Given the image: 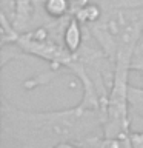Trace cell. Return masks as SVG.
<instances>
[{"instance_id":"obj_1","label":"cell","mask_w":143,"mask_h":148,"mask_svg":"<svg viewBox=\"0 0 143 148\" xmlns=\"http://www.w3.org/2000/svg\"><path fill=\"white\" fill-rule=\"evenodd\" d=\"M105 111L86 103L68 110L29 111L2 100V148H52L65 142L82 145L103 136Z\"/></svg>"},{"instance_id":"obj_2","label":"cell","mask_w":143,"mask_h":148,"mask_svg":"<svg viewBox=\"0 0 143 148\" xmlns=\"http://www.w3.org/2000/svg\"><path fill=\"white\" fill-rule=\"evenodd\" d=\"M85 43V25L76 16H71L63 28V45L69 53L77 54Z\"/></svg>"},{"instance_id":"obj_3","label":"cell","mask_w":143,"mask_h":148,"mask_svg":"<svg viewBox=\"0 0 143 148\" xmlns=\"http://www.w3.org/2000/svg\"><path fill=\"white\" fill-rule=\"evenodd\" d=\"M128 103H129V113H132L137 119H140L143 122V86L129 85Z\"/></svg>"},{"instance_id":"obj_4","label":"cell","mask_w":143,"mask_h":148,"mask_svg":"<svg viewBox=\"0 0 143 148\" xmlns=\"http://www.w3.org/2000/svg\"><path fill=\"white\" fill-rule=\"evenodd\" d=\"M131 71H143V34L137 40L131 56Z\"/></svg>"},{"instance_id":"obj_5","label":"cell","mask_w":143,"mask_h":148,"mask_svg":"<svg viewBox=\"0 0 143 148\" xmlns=\"http://www.w3.org/2000/svg\"><path fill=\"white\" fill-rule=\"evenodd\" d=\"M131 142H132V148H143V131L132 133Z\"/></svg>"},{"instance_id":"obj_6","label":"cell","mask_w":143,"mask_h":148,"mask_svg":"<svg viewBox=\"0 0 143 148\" xmlns=\"http://www.w3.org/2000/svg\"><path fill=\"white\" fill-rule=\"evenodd\" d=\"M52 148H83L82 145H77V143H72V142H65V143H60V145H55Z\"/></svg>"},{"instance_id":"obj_7","label":"cell","mask_w":143,"mask_h":148,"mask_svg":"<svg viewBox=\"0 0 143 148\" xmlns=\"http://www.w3.org/2000/svg\"><path fill=\"white\" fill-rule=\"evenodd\" d=\"M138 74H140V79H142V83H143V71H140Z\"/></svg>"}]
</instances>
